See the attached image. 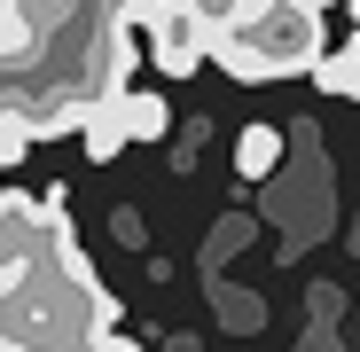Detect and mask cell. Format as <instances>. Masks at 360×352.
<instances>
[{
  "label": "cell",
  "mask_w": 360,
  "mask_h": 352,
  "mask_svg": "<svg viewBox=\"0 0 360 352\" xmlns=\"http://www.w3.org/2000/svg\"><path fill=\"white\" fill-rule=\"evenodd\" d=\"M314 8H329V0H314ZM345 8H352V0H345Z\"/></svg>",
  "instance_id": "obj_13"
},
{
  "label": "cell",
  "mask_w": 360,
  "mask_h": 352,
  "mask_svg": "<svg viewBox=\"0 0 360 352\" xmlns=\"http://www.w3.org/2000/svg\"><path fill=\"white\" fill-rule=\"evenodd\" d=\"M134 24L149 32V55H157V71H172V79H188L204 55L219 47V32L188 8V0H134Z\"/></svg>",
  "instance_id": "obj_5"
},
{
  "label": "cell",
  "mask_w": 360,
  "mask_h": 352,
  "mask_svg": "<svg viewBox=\"0 0 360 352\" xmlns=\"http://www.w3.org/2000/svg\"><path fill=\"white\" fill-rule=\"evenodd\" d=\"M259 321H266V306L251 298V289H243V298H227V306H219V329H235V337H251Z\"/></svg>",
  "instance_id": "obj_11"
},
{
  "label": "cell",
  "mask_w": 360,
  "mask_h": 352,
  "mask_svg": "<svg viewBox=\"0 0 360 352\" xmlns=\"http://www.w3.org/2000/svg\"><path fill=\"white\" fill-rule=\"evenodd\" d=\"M0 126L86 133V117L134 94V0H0Z\"/></svg>",
  "instance_id": "obj_1"
},
{
  "label": "cell",
  "mask_w": 360,
  "mask_h": 352,
  "mask_svg": "<svg viewBox=\"0 0 360 352\" xmlns=\"http://www.w3.org/2000/svg\"><path fill=\"white\" fill-rule=\"evenodd\" d=\"M102 352H141V344H134V337H110V344H102Z\"/></svg>",
  "instance_id": "obj_12"
},
{
  "label": "cell",
  "mask_w": 360,
  "mask_h": 352,
  "mask_svg": "<svg viewBox=\"0 0 360 352\" xmlns=\"http://www.w3.org/2000/svg\"><path fill=\"white\" fill-rule=\"evenodd\" d=\"M274 164H282V133H274V126H243V141H235V172H243V181H266Z\"/></svg>",
  "instance_id": "obj_7"
},
{
  "label": "cell",
  "mask_w": 360,
  "mask_h": 352,
  "mask_svg": "<svg viewBox=\"0 0 360 352\" xmlns=\"http://www.w3.org/2000/svg\"><path fill=\"white\" fill-rule=\"evenodd\" d=\"M329 55H337V47H329V32H321V8H314V0H274L266 16L219 32L212 63H219L227 79H243V86H266V79H306V71H321Z\"/></svg>",
  "instance_id": "obj_3"
},
{
  "label": "cell",
  "mask_w": 360,
  "mask_h": 352,
  "mask_svg": "<svg viewBox=\"0 0 360 352\" xmlns=\"http://www.w3.org/2000/svg\"><path fill=\"white\" fill-rule=\"evenodd\" d=\"M0 352H16V344H0Z\"/></svg>",
  "instance_id": "obj_14"
},
{
  "label": "cell",
  "mask_w": 360,
  "mask_h": 352,
  "mask_svg": "<svg viewBox=\"0 0 360 352\" xmlns=\"http://www.w3.org/2000/svg\"><path fill=\"white\" fill-rule=\"evenodd\" d=\"M117 110H126V133H134V141H165V126H172V110H165L157 94H126Z\"/></svg>",
  "instance_id": "obj_9"
},
{
  "label": "cell",
  "mask_w": 360,
  "mask_h": 352,
  "mask_svg": "<svg viewBox=\"0 0 360 352\" xmlns=\"http://www.w3.org/2000/svg\"><path fill=\"white\" fill-rule=\"evenodd\" d=\"M117 102H126V94H117ZM117 102H102V110H94V117H86V133H79V141H86V157H94V164H110V157H117V149H126V141H134V133H126V110H117Z\"/></svg>",
  "instance_id": "obj_6"
},
{
  "label": "cell",
  "mask_w": 360,
  "mask_h": 352,
  "mask_svg": "<svg viewBox=\"0 0 360 352\" xmlns=\"http://www.w3.org/2000/svg\"><path fill=\"white\" fill-rule=\"evenodd\" d=\"M314 86H321V94H337V102H360V32H352V39L329 55V63L314 71Z\"/></svg>",
  "instance_id": "obj_8"
},
{
  "label": "cell",
  "mask_w": 360,
  "mask_h": 352,
  "mask_svg": "<svg viewBox=\"0 0 360 352\" xmlns=\"http://www.w3.org/2000/svg\"><path fill=\"white\" fill-rule=\"evenodd\" d=\"M110 337H117V306L94 282L79 235L63 219L55 243L39 251V266L0 298V344H16V352H102Z\"/></svg>",
  "instance_id": "obj_2"
},
{
  "label": "cell",
  "mask_w": 360,
  "mask_h": 352,
  "mask_svg": "<svg viewBox=\"0 0 360 352\" xmlns=\"http://www.w3.org/2000/svg\"><path fill=\"white\" fill-rule=\"evenodd\" d=\"M188 8L212 24V32H235V24H251V16H266L274 0H188Z\"/></svg>",
  "instance_id": "obj_10"
},
{
  "label": "cell",
  "mask_w": 360,
  "mask_h": 352,
  "mask_svg": "<svg viewBox=\"0 0 360 352\" xmlns=\"http://www.w3.org/2000/svg\"><path fill=\"white\" fill-rule=\"evenodd\" d=\"M63 196H24V188H0V298L39 266V251L55 243V227H63Z\"/></svg>",
  "instance_id": "obj_4"
}]
</instances>
